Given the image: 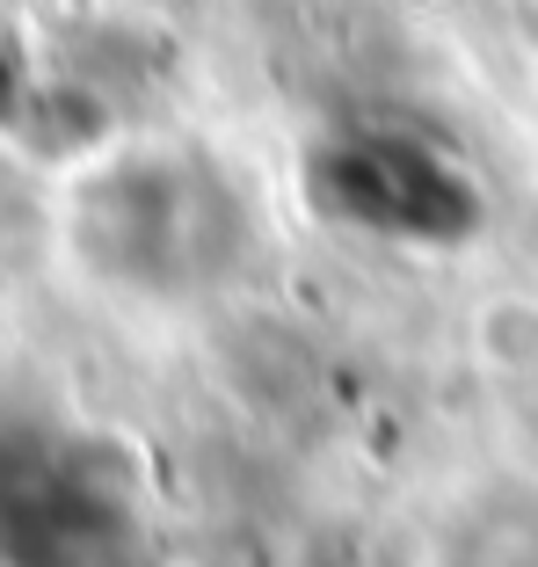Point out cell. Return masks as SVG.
Masks as SVG:
<instances>
[{
	"label": "cell",
	"mask_w": 538,
	"mask_h": 567,
	"mask_svg": "<svg viewBox=\"0 0 538 567\" xmlns=\"http://www.w3.org/2000/svg\"><path fill=\"white\" fill-rule=\"evenodd\" d=\"M473 357L503 379H538V299L531 291H495V299L473 306L466 320Z\"/></svg>",
	"instance_id": "6da1fadb"
}]
</instances>
